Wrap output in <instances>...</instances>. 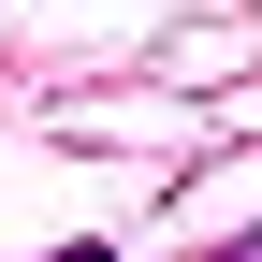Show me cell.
Returning a JSON list of instances; mask_svg holds the SVG:
<instances>
[{
	"mask_svg": "<svg viewBox=\"0 0 262 262\" xmlns=\"http://www.w3.org/2000/svg\"><path fill=\"white\" fill-rule=\"evenodd\" d=\"M44 262H117V248H44Z\"/></svg>",
	"mask_w": 262,
	"mask_h": 262,
	"instance_id": "obj_1",
	"label": "cell"
}]
</instances>
